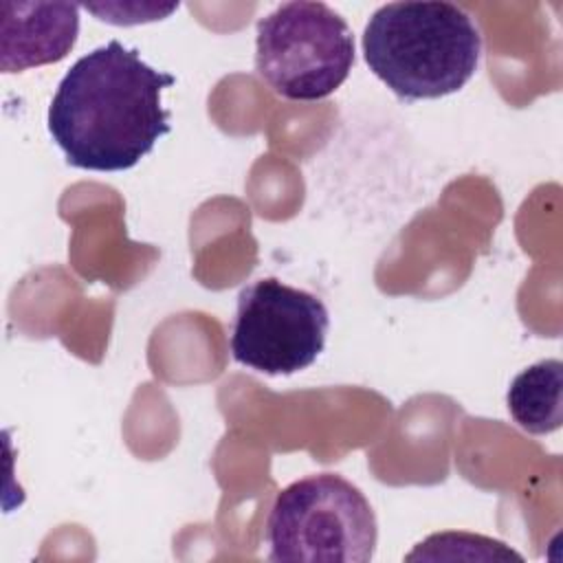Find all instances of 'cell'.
Masks as SVG:
<instances>
[{"instance_id":"cell-2","label":"cell","mask_w":563,"mask_h":563,"mask_svg":"<svg viewBox=\"0 0 563 563\" xmlns=\"http://www.w3.org/2000/svg\"><path fill=\"white\" fill-rule=\"evenodd\" d=\"M482 35L453 2H389L363 31L369 70L400 99H438L460 90L475 73Z\"/></svg>"},{"instance_id":"cell-1","label":"cell","mask_w":563,"mask_h":563,"mask_svg":"<svg viewBox=\"0 0 563 563\" xmlns=\"http://www.w3.org/2000/svg\"><path fill=\"white\" fill-rule=\"evenodd\" d=\"M176 77L152 68L136 48L110 40L81 55L48 106V132L79 169L123 172L169 132L161 92Z\"/></svg>"},{"instance_id":"cell-5","label":"cell","mask_w":563,"mask_h":563,"mask_svg":"<svg viewBox=\"0 0 563 563\" xmlns=\"http://www.w3.org/2000/svg\"><path fill=\"white\" fill-rule=\"evenodd\" d=\"M328 328V308L317 295L275 277L257 279L238 295L231 354L255 372L290 376L319 358Z\"/></svg>"},{"instance_id":"cell-6","label":"cell","mask_w":563,"mask_h":563,"mask_svg":"<svg viewBox=\"0 0 563 563\" xmlns=\"http://www.w3.org/2000/svg\"><path fill=\"white\" fill-rule=\"evenodd\" d=\"M0 13L2 73L59 62L79 35V7L70 2H2Z\"/></svg>"},{"instance_id":"cell-7","label":"cell","mask_w":563,"mask_h":563,"mask_svg":"<svg viewBox=\"0 0 563 563\" xmlns=\"http://www.w3.org/2000/svg\"><path fill=\"white\" fill-rule=\"evenodd\" d=\"M563 365L559 358H545L521 374L508 387V411L515 422L534 435L552 433L563 422Z\"/></svg>"},{"instance_id":"cell-3","label":"cell","mask_w":563,"mask_h":563,"mask_svg":"<svg viewBox=\"0 0 563 563\" xmlns=\"http://www.w3.org/2000/svg\"><path fill=\"white\" fill-rule=\"evenodd\" d=\"M266 539L271 561L367 563L374 559L378 523L358 486L336 473H319L277 493Z\"/></svg>"},{"instance_id":"cell-4","label":"cell","mask_w":563,"mask_h":563,"mask_svg":"<svg viewBox=\"0 0 563 563\" xmlns=\"http://www.w3.org/2000/svg\"><path fill=\"white\" fill-rule=\"evenodd\" d=\"M352 64L354 35L325 2H286L257 22L255 70L286 99L317 101L332 95Z\"/></svg>"}]
</instances>
